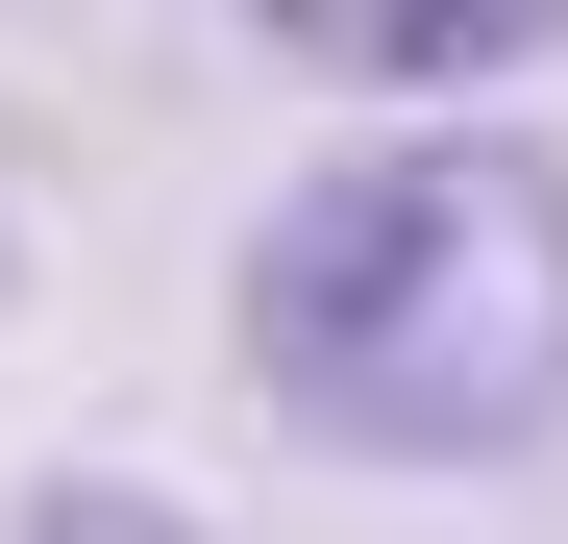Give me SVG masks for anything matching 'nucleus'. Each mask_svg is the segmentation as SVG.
<instances>
[{
  "label": "nucleus",
  "mask_w": 568,
  "mask_h": 544,
  "mask_svg": "<svg viewBox=\"0 0 568 544\" xmlns=\"http://www.w3.org/2000/svg\"><path fill=\"white\" fill-rule=\"evenodd\" d=\"M297 74H396V100H469V74L568 50V0H247Z\"/></svg>",
  "instance_id": "f03ea898"
},
{
  "label": "nucleus",
  "mask_w": 568,
  "mask_h": 544,
  "mask_svg": "<svg viewBox=\"0 0 568 544\" xmlns=\"http://www.w3.org/2000/svg\"><path fill=\"white\" fill-rule=\"evenodd\" d=\"M0 544H223L199 495H149V471H26V520Z\"/></svg>",
  "instance_id": "7ed1b4c3"
},
{
  "label": "nucleus",
  "mask_w": 568,
  "mask_h": 544,
  "mask_svg": "<svg viewBox=\"0 0 568 544\" xmlns=\"http://www.w3.org/2000/svg\"><path fill=\"white\" fill-rule=\"evenodd\" d=\"M0 272H26V173H0Z\"/></svg>",
  "instance_id": "20e7f679"
},
{
  "label": "nucleus",
  "mask_w": 568,
  "mask_h": 544,
  "mask_svg": "<svg viewBox=\"0 0 568 544\" xmlns=\"http://www.w3.org/2000/svg\"><path fill=\"white\" fill-rule=\"evenodd\" d=\"M223 346L322 471H519V445H568V149H519V124L322 149L247 223Z\"/></svg>",
  "instance_id": "f257e3e1"
}]
</instances>
